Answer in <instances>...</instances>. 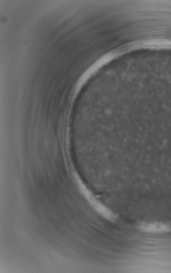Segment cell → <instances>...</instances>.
<instances>
[{
    "mask_svg": "<svg viewBox=\"0 0 171 273\" xmlns=\"http://www.w3.org/2000/svg\"><path fill=\"white\" fill-rule=\"evenodd\" d=\"M141 231L149 233H164L170 231L169 226L162 223H144L140 225Z\"/></svg>",
    "mask_w": 171,
    "mask_h": 273,
    "instance_id": "obj_2",
    "label": "cell"
},
{
    "mask_svg": "<svg viewBox=\"0 0 171 273\" xmlns=\"http://www.w3.org/2000/svg\"><path fill=\"white\" fill-rule=\"evenodd\" d=\"M79 181L82 192L93 208L104 218L110 221H115L116 218L115 214L97 199L96 197L86 187L81 181L80 180Z\"/></svg>",
    "mask_w": 171,
    "mask_h": 273,
    "instance_id": "obj_1",
    "label": "cell"
}]
</instances>
